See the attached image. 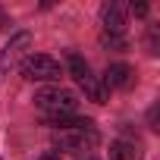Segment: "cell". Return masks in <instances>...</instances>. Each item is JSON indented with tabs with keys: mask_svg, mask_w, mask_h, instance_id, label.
Returning <instances> with one entry per match:
<instances>
[{
	"mask_svg": "<svg viewBox=\"0 0 160 160\" xmlns=\"http://www.w3.org/2000/svg\"><path fill=\"white\" fill-rule=\"evenodd\" d=\"M60 72H63V66L47 53H25L19 63V75L25 82H57Z\"/></svg>",
	"mask_w": 160,
	"mask_h": 160,
	"instance_id": "cell-2",
	"label": "cell"
},
{
	"mask_svg": "<svg viewBox=\"0 0 160 160\" xmlns=\"http://www.w3.org/2000/svg\"><path fill=\"white\" fill-rule=\"evenodd\" d=\"M66 69H69V75L75 78V82H85V78L91 75L88 60H85L82 53H75V50H69V53H66Z\"/></svg>",
	"mask_w": 160,
	"mask_h": 160,
	"instance_id": "cell-8",
	"label": "cell"
},
{
	"mask_svg": "<svg viewBox=\"0 0 160 160\" xmlns=\"http://www.w3.org/2000/svg\"><path fill=\"white\" fill-rule=\"evenodd\" d=\"M98 144V129L94 122L88 119L85 126H78V129H69V132H57V148L53 151H91Z\"/></svg>",
	"mask_w": 160,
	"mask_h": 160,
	"instance_id": "cell-3",
	"label": "cell"
},
{
	"mask_svg": "<svg viewBox=\"0 0 160 160\" xmlns=\"http://www.w3.org/2000/svg\"><path fill=\"white\" fill-rule=\"evenodd\" d=\"M101 44L110 47V50H126V47H129L126 35H101Z\"/></svg>",
	"mask_w": 160,
	"mask_h": 160,
	"instance_id": "cell-10",
	"label": "cell"
},
{
	"mask_svg": "<svg viewBox=\"0 0 160 160\" xmlns=\"http://www.w3.org/2000/svg\"><path fill=\"white\" fill-rule=\"evenodd\" d=\"M38 160H60V151H44Z\"/></svg>",
	"mask_w": 160,
	"mask_h": 160,
	"instance_id": "cell-14",
	"label": "cell"
},
{
	"mask_svg": "<svg viewBox=\"0 0 160 160\" xmlns=\"http://www.w3.org/2000/svg\"><path fill=\"white\" fill-rule=\"evenodd\" d=\"M101 85L104 88H116V91H126V88H132L135 85V69L129 66V63H110L107 66V72H104V78H101Z\"/></svg>",
	"mask_w": 160,
	"mask_h": 160,
	"instance_id": "cell-6",
	"label": "cell"
},
{
	"mask_svg": "<svg viewBox=\"0 0 160 160\" xmlns=\"http://www.w3.org/2000/svg\"><path fill=\"white\" fill-rule=\"evenodd\" d=\"M78 160H94V157H78Z\"/></svg>",
	"mask_w": 160,
	"mask_h": 160,
	"instance_id": "cell-15",
	"label": "cell"
},
{
	"mask_svg": "<svg viewBox=\"0 0 160 160\" xmlns=\"http://www.w3.org/2000/svg\"><path fill=\"white\" fill-rule=\"evenodd\" d=\"M10 25H13L10 13H3V10H0V32H3V28H10Z\"/></svg>",
	"mask_w": 160,
	"mask_h": 160,
	"instance_id": "cell-13",
	"label": "cell"
},
{
	"mask_svg": "<svg viewBox=\"0 0 160 160\" xmlns=\"http://www.w3.org/2000/svg\"><path fill=\"white\" fill-rule=\"evenodd\" d=\"M35 107L41 110V116H60V113H75L78 110V98L69 88L60 85H47L35 94Z\"/></svg>",
	"mask_w": 160,
	"mask_h": 160,
	"instance_id": "cell-1",
	"label": "cell"
},
{
	"mask_svg": "<svg viewBox=\"0 0 160 160\" xmlns=\"http://www.w3.org/2000/svg\"><path fill=\"white\" fill-rule=\"evenodd\" d=\"M78 85L85 88L88 101H94V104H104V101H107V88L101 85V78H98V75H88L85 82H78Z\"/></svg>",
	"mask_w": 160,
	"mask_h": 160,
	"instance_id": "cell-9",
	"label": "cell"
},
{
	"mask_svg": "<svg viewBox=\"0 0 160 160\" xmlns=\"http://www.w3.org/2000/svg\"><path fill=\"white\" fill-rule=\"evenodd\" d=\"M129 13H135V16H144L148 13V3H132V7H126Z\"/></svg>",
	"mask_w": 160,
	"mask_h": 160,
	"instance_id": "cell-12",
	"label": "cell"
},
{
	"mask_svg": "<svg viewBox=\"0 0 160 160\" xmlns=\"http://www.w3.org/2000/svg\"><path fill=\"white\" fill-rule=\"evenodd\" d=\"M126 19H129L126 3H119V0H107V3L101 7V25H104L101 35H126Z\"/></svg>",
	"mask_w": 160,
	"mask_h": 160,
	"instance_id": "cell-4",
	"label": "cell"
},
{
	"mask_svg": "<svg viewBox=\"0 0 160 160\" xmlns=\"http://www.w3.org/2000/svg\"><path fill=\"white\" fill-rule=\"evenodd\" d=\"M141 157V148L135 138H116L110 144V160H138Z\"/></svg>",
	"mask_w": 160,
	"mask_h": 160,
	"instance_id": "cell-7",
	"label": "cell"
},
{
	"mask_svg": "<svg viewBox=\"0 0 160 160\" xmlns=\"http://www.w3.org/2000/svg\"><path fill=\"white\" fill-rule=\"evenodd\" d=\"M28 44H32V35L28 32H16L3 47H0V72H7L10 66L22 63V53L28 50Z\"/></svg>",
	"mask_w": 160,
	"mask_h": 160,
	"instance_id": "cell-5",
	"label": "cell"
},
{
	"mask_svg": "<svg viewBox=\"0 0 160 160\" xmlns=\"http://www.w3.org/2000/svg\"><path fill=\"white\" fill-rule=\"evenodd\" d=\"M148 53H160V25H148Z\"/></svg>",
	"mask_w": 160,
	"mask_h": 160,
	"instance_id": "cell-11",
	"label": "cell"
}]
</instances>
